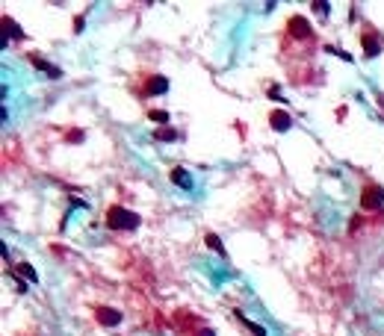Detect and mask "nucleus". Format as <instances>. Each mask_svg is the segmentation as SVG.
<instances>
[{
  "mask_svg": "<svg viewBox=\"0 0 384 336\" xmlns=\"http://www.w3.org/2000/svg\"><path fill=\"white\" fill-rule=\"evenodd\" d=\"M68 139H71V142H83V130H71Z\"/></svg>",
  "mask_w": 384,
  "mask_h": 336,
  "instance_id": "2eb2a0df",
  "label": "nucleus"
},
{
  "mask_svg": "<svg viewBox=\"0 0 384 336\" xmlns=\"http://www.w3.org/2000/svg\"><path fill=\"white\" fill-rule=\"evenodd\" d=\"M384 203V189L378 183H367L364 186V192H361V206L367 209V213H372V209H381Z\"/></svg>",
  "mask_w": 384,
  "mask_h": 336,
  "instance_id": "f03ea898",
  "label": "nucleus"
},
{
  "mask_svg": "<svg viewBox=\"0 0 384 336\" xmlns=\"http://www.w3.org/2000/svg\"><path fill=\"white\" fill-rule=\"evenodd\" d=\"M204 242H207V248H213V251H216V254H219V257H225V245H222V239H219V236H216V233H207V236H204Z\"/></svg>",
  "mask_w": 384,
  "mask_h": 336,
  "instance_id": "9b49d317",
  "label": "nucleus"
},
{
  "mask_svg": "<svg viewBox=\"0 0 384 336\" xmlns=\"http://www.w3.org/2000/svg\"><path fill=\"white\" fill-rule=\"evenodd\" d=\"M106 227H112V230H136V227H139V216L116 203V206H109V213H106Z\"/></svg>",
  "mask_w": 384,
  "mask_h": 336,
  "instance_id": "f257e3e1",
  "label": "nucleus"
},
{
  "mask_svg": "<svg viewBox=\"0 0 384 336\" xmlns=\"http://www.w3.org/2000/svg\"><path fill=\"white\" fill-rule=\"evenodd\" d=\"M166 89H169V80H166L163 74H154V77H148V80L139 86V95L142 98H148V95H163Z\"/></svg>",
  "mask_w": 384,
  "mask_h": 336,
  "instance_id": "20e7f679",
  "label": "nucleus"
},
{
  "mask_svg": "<svg viewBox=\"0 0 384 336\" xmlns=\"http://www.w3.org/2000/svg\"><path fill=\"white\" fill-rule=\"evenodd\" d=\"M0 24H3V45H6L9 38H24L21 27H15V21H12L9 15H3V21H0Z\"/></svg>",
  "mask_w": 384,
  "mask_h": 336,
  "instance_id": "1a4fd4ad",
  "label": "nucleus"
},
{
  "mask_svg": "<svg viewBox=\"0 0 384 336\" xmlns=\"http://www.w3.org/2000/svg\"><path fill=\"white\" fill-rule=\"evenodd\" d=\"M148 115L154 118V121H163V124H166V121H169V112H160V109H151V112H148Z\"/></svg>",
  "mask_w": 384,
  "mask_h": 336,
  "instance_id": "4468645a",
  "label": "nucleus"
},
{
  "mask_svg": "<svg viewBox=\"0 0 384 336\" xmlns=\"http://www.w3.org/2000/svg\"><path fill=\"white\" fill-rule=\"evenodd\" d=\"M269 124H272V130H290L293 118L287 115L284 109H272V115H269Z\"/></svg>",
  "mask_w": 384,
  "mask_h": 336,
  "instance_id": "6e6552de",
  "label": "nucleus"
},
{
  "mask_svg": "<svg viewBox=\"0 0 384 336\" xmlns=\"http://www.w3.org/2000/svg\"><path fill=\"white\" fill-rule=\"evenodd\" d=\"M195 336H216V333H213L210 327H201V330H198V333H195Z\"/></svg>",
  "mask_w": 384,
  "mask_h": 336,
  "instance_id": "dca6fc26",
  "label": "nucleus"
},
{
  "mask_svg": "<svg viewBox=\"0 0 384 336\" xmlns=\"http://www.w3.org/2000/svg\"><path fill=\"white\" fill-rule=\"evenodd\" d=\"M169 177H172V183L180 186V189H189V186H192V177H189V171H186V168H172V174H169Z\"/></svg>",
  "mask_w": 384,
  "mask_h": 336,
  "instance_id": "9d476101",
  "label": "nucleus"
},
{
  "mask_svg": "<svg viewBox=\"0 0 384 336\" xmlns=\"http://www.w3.org/2000/svg\"><path fill=\"white\" fill-rule=\"evenodd\" d=\"M95 319L101 321L104 327H116V324H122V313L112 310V307H98L95 310Z\"/></svg>",
  "mask_w": 384,
  "mask_h": 336,
  "instance_id": "0eeeda50",
  "label": "nucleus"
},
{
  "mask_svg": "<svg viewBox=\"0 0 384 336\" xmlns=\"http://www.w3.org/2000/svg\"><path fill=\"white\" fill-rule=\"evenodd\" d=\"M361 45H364V56H367V59H372L375 53L381 51V38H378L375 30H364V33H361Z\"/></svg>",
  "mask_w": 384,
  "mask_h": 336,
  "instance_id": "39448f33",
  "label": "nucleus"
},
{
  "mask_svg": "<svg viewBox=\"0 0 384 336\" xmlns=\"http://www.w3.org/2000/svg\"><path fill=\"white\" fill-rule=\"evenodd\" d=\"M15 271L21 274V277H24V280H30V283H35V280H39V274H35V269L30 266V263H21Z\"/></svg>",
  "mask_w": 384,
  "mask_h": 336,
  "instance_id": "f8f14e48",
  "label": "nucleus"
},
{
  "mask_svg": "<svg viewBox=\"0 0 384 336\" xmlns=\"http://www.w3.org/2000/svg\"><path fill=\"white\" fill-rule=\"evenodd\" d=\"M154 139H160V142H175L177 130H172V127H160L157 133H154Z\"/></svg>",
  "mask_w": 384,
  "mask_h": 336,
  "instance_id": "ddd939ff",
  "label": "nucleus"
},
{
  "mask_svg": "<svg viewBox=\"0 0 384 336\" xmlns=\"http://www.w3.org/2000/svg\"><path fill=\"white\" fill-rule=\"evenodd\" d=\"M175 321H177V330H189V333H198L204 324H201V319H195L192 313H186V310H180L175 316Z\"/></svg>",
  "mask_w": 384,
  "mask_h": 336,
  "instance_id": "423d86ee",
  "label": "nucleus"
},
{
  "mask_svg": "<svg viewBox=\"0 0 384 336\" xmlns=\"http://www.w3.org/2000/svg\"><path fill=\"white\" fill-rule=\"evenodd\" d=\"M287 35L296 38V41H311V38H314V30H311V24L304 21V15H293L287 21Z\"/></svg>",
  "mask_w": 384,
  "mask_h": 336,
  "instance_id": "7ed1b4c3",
  "label": "nucleus"
}]
</instances>
